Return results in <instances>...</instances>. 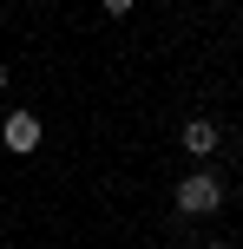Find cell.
I'll use <instances>...</instances> for the list:
<instances>
[{"label": "cell", "instance_id": "cell-5", "mask_svg": "<svg viewBox=\"0 0 243 249\" xmlns=\"http://www.w3.org/2000/svg\"><path fill=\"white\" fill-rule=\"evenodd\" d=\"M0 92H7V59H0Z\"/></svg>", "mask_w": 243, "mask_h": 249}, {"label": "cell", "instance_id": "cell-3", "mask_svg": "<svg viewBox=\"0 0 243 249\" xmlns=\"http://www.w3.org/2000/svg\"><path fill=\"white\" fill-rule=\"evenodd\" d=\"M178 144L191 151V164H204V158H217V144H224V131H217V118H184V131H178Z\"/></svg>", "mask_w": 243, "mask_h": 249}, {"label": "cell", "instance_id": "cell-2", "mask_svg": "<svg viewBox=\"0 0 243 249\" xmlns=\"http://www.w3.org/2000/svg\"><path fill=\"white\" fill-rule=\"evenodd\" d=\"M0 144H7L13 158H33V151H39V118L33 112H7V118H0Z\"/></svg>", "mask_w": 243, "mask_h": 249}, {"label": "cell", "instance_id": "cell-6", "mask_svg": "<svg viewBox=\"0 0 243 249\" xmlns=\"http://www.w3.org/2000/svg\"><path fill=\"white\" fill-rule=\"evenodd\" d=\"M204 249H237V243H204Z\"/></svg>", "mask_w": 243, "mask_h": 249}, {"label": "cell", "instance_id": "cell-4", "mask_svg": "<svg viewBox=\"0 0 243 249\" xmlns=\"http://www.w3.org/2000/svg\"><path fill=\"white\" fill-rule=\"evenodd\" d=\"M99 7H105V13H112V20H125V13H131V7H138V0H99Z\"/></svg>", "mask_w": 243, "mask_h": 249}, {"label": "cell", "instance_id": "cell-1", "mask_svg": "<svg viewBox=\"0 0 243 249\" xmlns=\"http://www.w3.org/2000/svg\"><path fill=\"white\" fill-rule=\"evenodd\" d=\"M171 203H178V216H217L224 210V177L217 171H191Z\"/></svg>", "mask_w": 243, "mask_h": 249}]
</instances>
